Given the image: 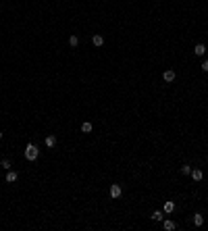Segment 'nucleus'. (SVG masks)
Instances as JSON below:
<instances>
[{"instance_id":"11","label":"nucleus","mask_w":208,"mask_h":231,"mask_svg":"<svg viewBox=\"0 0 208 231\" xmlns=\"http://www.w3.org/2000/svg\"><path fill=\"white\" fill-rule=\"evenodd\" d=\"M92 129H94V125H92L90 121H85V123L81 125V131H83V133H92Z\"/></svg>"},{"instance_id":"2","label":"nucleus","mask_w":208,"mask_h":231,"mask_svg":"<svg viewBox=\"0 0 208 231\" xmlns=\"http://www.w3.org/2000/svg\"><path fill=\"white\" fill-rule=\"evenodd\" d=\"M162 79H165L166 84H173V81H175V71H173V69L165 71V73H162Z\"/></svg>"},{"instance_id":"14","label":"nucleus","mask_w":208,"mask_h":231,"mask_svg":"<svg viewBox=\"0 0 208 231\" xmlns=\"http://www.w3.org/2000/svg\"><path fill=\"white\" fill-rule=\"evenodd\" d=\"M181 173H183V175H189V173H192V167H189V165H183V167H181Z\"/></svg>"},{"instance_id":"18","label":"nucleus","mask_w":208,"mask_h":231,"mask_svg":"<svg viewBox=\"0 0 208 231\" xmlns=\"http://www.w3.org/2000/svg\"><path fill=\"white\" fill-rule=\"evenodd\" d=\"M0 138H2V131H0Z\"/></svg>"},{"instance_id":"5","label":"nucleus","mask_w":208,"mask_h":231,"mask_svg":"<svg viewBox=\"0 0 208 231\" xmlns=\"http://www.w3.org/2000/svg\"><path fill=\"white\" fill-rule=\"evenodd\" d=\"M175 208H177V206H175V202H173V200H169V202H165V212H166V215H171V212H175Z\"/></svg>"},{"instance_id":"13","label":"nucleus","mask_w":208,"mask_h":231,"mask_svg":"<svg viewBox=\"0 0 208 231\" xmlns=\"http://www.w3.org/2000/svg\"><path fill=\"white\" fill-rule=\"evenodd\" d=\"M54 144H56V138H54V135H48V138H46V146L52 148Z\"/></svg>"},{"instance_id":"7","label":"nucleus","mask_w":208,"mask_h":231,"mask_svg":"<svg viewBox=\"0 0 208 231\" xmlns=\"http://www.w3.org/2000/svg\"><path fill=\"white\" fill-rule=\"evenodd\" d=\"M162 227H165L166 231H173V229H177V223H175V221H171V219H169V221H165V223H162Z\"/></svg>"},{"instance_id":"4","label":"nucleus","mask_w":208,"mask_h":231,"mask_svg":"<svg viewBox=\"0 0 208 231\" xmlns=\"http://www.w3.org/2000/svg\"><path fill=\"white\" fill-rule=\"evenodd\" d=\"M189 175H192V179H194V181H202V177H204V173H202L200 169H194V171H192Z\"/></svg>"},{"instance_id":"12","label":"nucleus","mask_w":208,"mask_h":231,"mask_svg":"<svg viewBox=\"0 0 208 231\" xmlns=\"http://www.w3.org/2000/svg\"><path fill=\"white\" fill-rule=\"evenodd\" d=\"M69 44H71V48H77V44H79V38H77V35H71V38H69Z\"/></svg>"},{"instance_id":"17","label":"nucleus","mask_w":208,"mask_h":231,"mask_svg":"<svg viewBox=\"0 0 208 231\" xmlns=\"http://www.w3.org/2000/svg\"><path fill=\"white\" fill-rule=\"evenodd\" d=\"M202 71H204V73H208V61H204V63H202Z\"/></svg>"},{"instance_id":"10","label":"nucleus","mask_w":208,"mask_h":231,"mask_svg":"<svg viewBox=\"0 0 208 231\" xmlns=\"http://www.w3.org/2000/svg\"><path fill=\"white\" fill-rule=\"evenodd\" d=\"M4 179H7V183H15L17 181V173H15V171H8Z\"/></svg>"},{"instance_id":"16","label":"nucleus","mask_w":208,"mask_h":231,"mask_svg":"<svg viewBox=\"0 0 208 231\" xmlns=\"http://www.w3.org/2000/svg\"><path fill=\"white\" fill-rule=\"evenodd\" d=\"M2 167L8 171V169H11V161H8V158H4V161H2Z\"/></svg>"},{"instance_id":"1","label":"nucleus","mask_w":208,"mask_h":231,"mask_svg":"<svg viewBox=\"0 0 208 231\" xmlns=\"http://www.w3.org/2000/svg\"><path fill=\"white\" fill-rule=\"evenodd\" d=\"M40 156V150H38V146H34V144H27V148H25V158L27 161H35Z\"/></svg>"},{"instance_id":"8","label":"nucleus","mask_w":208,"mask_h":231,"mask_svg":"<svg viewBox=\"0 0 208 231\" xmlns=\"http://www.w3.org/2000/svg\"><path fill=\"white\" fill-rule=\"evenodd\" d=\"M194 225H196V227H202V225H204V217H202L200 212H196V215H194Z\"/></svg>"},{"instance_id":"15","label":"nucleus","mask_w":208,"mask_h":231,"mask_svg":"<svg viewBox=\"0 0 208 231\" xmlns=\"http://www.w3.org/2000/svg\"><path fill=\"white\" fill-rule=\"evenodd\" d=\"M152 219H154V221H162V212H160V210H154Z\"/></svg>"},{"instance_id":"9","label":"nucleus","mask_w":208,"mask_h":231,"mask_svg":"<svg viewBox=\"0 0 208 231\" xmlns=\"http://www.w3.org/2000/svg\"><path fill=\"white\" fill-rule=\"evenodd\" d=\"M92 44H94V46H102V44H104V38H102L100 34H96L94 38H92Z\"/></svg>"},{"instance_id":"3","label":"nucleus","mask_w":208,"mask_h":231,"mask_svg":"<svg viewBox=\"0 0 208 231\" xmlns=\"http://www.w3.org/2000/svg\"><path fill=\"white\" fill-rule=\"evenodd\" d=\"M194 54H196V56H204V54H206V46H204V44H196Z\"/></svg>"},{"instance_id":"6","label":"nucleus","mask_w":208,"mask_h":231,"mask_svg":"<svg viewBox=\"0 0 208 231\" xmlns=\"http://www.w3.org/2000/svg\"><path fill=\"white\" fill-rule=\"evenodd\" d=\"M119 196H121V185L115 183V185H111V198H119Z\"/></svg>"}]
</instances>
